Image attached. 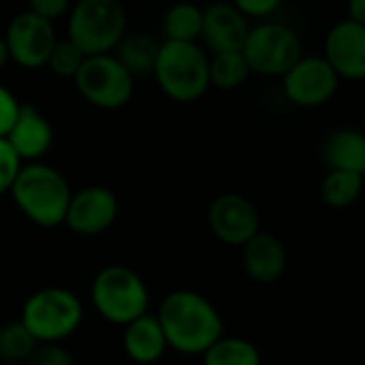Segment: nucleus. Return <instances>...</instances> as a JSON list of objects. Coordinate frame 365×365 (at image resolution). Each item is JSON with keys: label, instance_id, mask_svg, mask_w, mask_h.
Masks as SVG:
<instances>
[{"label": "nucleus", "instance_id": "obj_1", "mask_svg": "<svg viewBox=\"0 0 365 365\" xmlns=\"http://www.w3.org/2000/svg\"><path fill=\"white\" fill-rule=\"evenodd\" d=\"M170 348L182 354H205L224 333V320L215 305L192 290L170 292L157 312Z\"/></svg>", "mask_w": 365, "mask_h": 365}, {"label": "nucleus", "instance_id": "obj_2", "mask_svg": "<svg viewBox=\"0 0 365 365\" xmlns=\"http://www.w3.org/2000/svg\"><path fill=\"white\" fill-rule=\"evenodd\" d=\"M11 196L18 209L37 226L54 228L65 224V215L71 202V187L65 176L46 163L22 165L16 182L11 185Z\"/></svg>", "mask_w": 365, "mask_h": 365}, {"label": "nucleus", "instance_id": "obj_3", "mask_svg": "<svg viewBox=\"0 0 365 365\" xmlns=\"http://www.w3.org/2000/svg\"><path fill=\"white\" fill-rule=\"evenodd\" d=\"M127 35V9L120 0H76L67 16V39L84 56L114 54Z\"/></svg>", "mask_w": 365, "mask_h": 365}, {"label": "nucleus", "instance_id": "obj_4", "mask_svg": "<svg viewBox=\"0 0 365 365\" xmlns=\"http://www.w3.org/2000/svg\"><path fill=\"white\" fill-rule=\"evenodd\" d=\"M153 76L161 93L178 103H192L207 95L209 54L198 43L161 41Z\"/></svg>", "mask_w": 365, "mask_h": 365}, {"label": "nucleus", "instance_id": "obj_5", "mask_svg": "<svg viewBox=\"0 0 365 365\" xmlns=\"http://www.w3.org/2000/svg\"><path fill=\"white\" fill-rule=\"evenodd\" d=\"M91 299L101 318L112 324H129L148 314V290L142 277L120 264L106 267L97 273Z\"/></svg>", "mask_w": 365, "mask_h": 365}, {"label": "nucleus", "instance_id": "obj_6", "mask_svg": "<svg viewBox=\"0 0 365 365\" xmlns=\"http://www.w3.org/2000/svg\"><path fill=\"white\" fill-rule=\"evenodd\" d=\"M82 303L67 288H43L29 297L20 322L39 344H58L82 322Z\"/></svg>", "mask_w": 365, "mask_h": 365}, {"label": "nucleus", "instance_id": "obj_7", "mask_svg": "<svg viewBox=\"0 0 365 365\" xmlns=\"http://www.w3.org/2000/svg\"><path fill=\"white\" fill-rule=\"evenodd\" d=\"M133 76L114 54L86 56L73 78L78 93L99 110H118L133 97Z\"/></svg>", "mask_w": 365, "mask_h": 365}, {"label": "nucleus", "instance_id": "obj_8", "mask_svg": "<svg viewBox=\"0 0 365 365\" xmlns=\"http://www.w3.org/2000/svg\"><path fill=\"white\" fill-rule=\"evenodd\" d=\"M241 54L250 71L260 76H284L301 58V41L286 26L260 24L250 29Z\"/></svg>", "mask_w": 365, "mask_h": 365}, {"label": "nucleus", "instance_id": "obj_9", "mask_svg": "<svg viewBox=\"0 0 365 365\" xmlns=\"http://www.w3.org/2000/svg\"><path fill=\"white\" fill-rule=\"evenodd\" d=\"M56 31L52 22L37 18L31 11L18 14L5 33V43L9 56L16 65L24 69H41L48 65V58L56 46Z\"/></svg>", "mask_w": 365, "mask_h": 365}, {"label": "nucleus", "instance_id": "obj_10", "mask_svg": "<svg viewBox=\"0 0 365 365\" xmlns=\"http://www.w3.org/2000/svg\"><path fill=\"white\" fill-rule=\"evenodd\" d=\"M282 78L286 97L301 108L322 106L337 91V73L320 56H301Z\"/></svg>", "mask_w": 365, "mask_h": 365}, {"label": "nucleus", "instance_id": "obj_11", "mask_svg": "<svg viewBox=\"0 0 365 365\" xmlns=\"http://www.w3.org/2000/svg\"><path fill=\"white\" fill-rule=\"evenodd\" d=\"M211 232L226 245L243 247L260 232V217L256 207L241 194H222L209 209Z\"/></svg>", "mask_w": 365, "mask_h": 365}, {"label": "nucleus", "instance_id": "obj_12", "mask_svg": "<svg viewBox=\"0 0 365 365\" xmlns=\"http://www.w3.org/2000/svg\"><path fill=\"white\" fill-rule=\"evenodd\" d=\"M118 215L116 196L101 185H91L71 196L65 224L71 232L82 237H95L106 232Z\"/></svg>", "mask_w": 365, "mask_h": 365}, {"label": "nucleus", "instance_id": "obj_13", "mask_svg": "<svg viewBox=\"0 0 365 365\" xmlns=\"http://www.w3.org/2000/svg\"><path fill=\"white\" fill-rule=\"evenodd\" d=\"M247 35V18L232 3H213L207 9H202L200 39L205 41L211 54L241 52Z\"/></svg>", "mask_w": 365, "mask_h": 365}, {"label": "nucleus", "instance_id": "obj_14", "mask_svg": "<svg viewBox=\"0 0 365 365\" xmlns=\"http://www.w3.org/2000/svg\"><path fill=\"white\" fill-rule=\"evenodd\" d=\"M324 61L333 67L337 78H365V26L346 20L331 29L324 43Z\"/></svg>", "mask_w": 365, "mask_h": 365}, {"label": "nucleus", "instance_id": "obj_15", "mask_svg": "<svg viewBox=\"0 0 365 365\" xmlns=\"http://www.w3.org/2000/svg\"><path fill=\"white\" fill-rule=\"evenodd\" d=\"M7 142L20 159L35 161L50 150L54 142V129L35 106H22L11 131L7 133Z\"/></svg>", "mask_w": 365, "mask_h": 365}, {"label": "nucleus", "instance_id": "obj_16", "mask_svg": "<svg viewBox=\"0 0 365 365\" xmlns=\"http://www.w3.org/2000/svg\"><path fill=\"white\" fill-rule=\"evenodd\" d=\"M288 267V254L273 235L258 232L243 245V269L258 284L277 282Z\"/></svg>", "mask_w": 365, "mask_h": 365}, {"label": "nucleus", "instance_id": "obj_17", "mask_svg": "<svg viewBox=\"0 0 365 365\" xmlns=\"http://www.w3.org/2000/svg\"><path fill=\"white\" fill-rule=\"evenodd\" d=\"M123 348H125L127 356L140 365H148V363H155L157 359H161V354L168 348V341H165V335H163V329H161L157 316L144 314V316L131 320L129 324H125Z\"/></svg>", "mask_w": 365, "mask_h": 365}, {"label": "nucleus", "instance_id": "obj_18", "mask_svg": "<svg viewBox=\"0 0 365 365\" xmlns=\"http://www.w3.org/2000/svg\"><path fill=\"white\" fill-rule=\"evenodd\" d=\"M329 170L354 172L365 176V133L356 129L333 131L322 148Z\"/></svg>", "mask_w": 365, "mask_h": 365}, {"label": "nucleus", "instance_id": "obj_19", "mask_svg": "<svg viewBox=\"0 0 365 365\" xmlns=\"http://www.w3.org/2000/svg\"><path fill=\"white\" fill-rule=\"evenodd\" d=\"M159 41L146 33L125 35V39L114 50V56L123 63V67L135 76H153L155 61L159 54Z\"/></svg>", "mask_w": 365, "mask_h": 365}, {"label": "nucleus", "instance_id": "obj_20", "mask_svg": "<svg viewBox=\"0 0 365 365\" xmlns=\"http://www.w3.org/2000/svg\"><path fill=\"white\" fill-rule=\"evenodd\" d=\"M202 31V9L194 3L178 0L172 3L163 16V35L165 41L178 43H198Z\"/></svg>", "mask_w": 365, "mask_h": 365}, {"label": "nucleus", "instance_id": "obj_21", "mask_svg": "<svg viewBox=\"0 0 365 365\" xmlns=\"http://www.w3.org/2000/svg\"><path fill=\"white\" fill-rule=\"evenodd\" d=\"M363 192V176L354 172L329 170L320 182V198L331 209H346L359 200Z\"/></svg>", "mask_w": 365, "mask_h": 365}, {"label": "nucleus", "instance_id": "obj_22", "mask_svg": "<svg viewBox=\"0 0 365 365\" xmlns=\"http://www.w3.org/2000/svg\"><path fill=\"white\" fill-rule=\"evenodd\" d=\"M205 365H260V352L243 337L222 335L205 352Z\"/></svg>", "mask_w": 365, "mask_h": 365}, {"label": "nucleus", "instance_id": "obj_23", "mask_svg": "<svg viewBox=\"0 0 365 365\" xmlns=\"http://www.w3.org/2000/svg\"><path fill=\"white\" fill-rule=\"evenodd\" d=\"M250 73L252 71L241 52H224V54L209 56L211 86H217L222 91H235L247 80Z\"/></svg>", "mask_w": 365, "mask_h": 365}, {"label": "nucleus", "instance_id": "obj_24", "mask_svg": "<svg viewBox=\"0 0 365 365\" xmlns=\"http://www.w3.org/2000/svg\"><path fill=\"white\" fill-rule=\"evenodd\" d=\"M37 346L39 341L29 333V329L20 320L0 327V361L5 363L29 361Z\"/></svg>", "mask_w": 365, "mask_h": 365}, {"label": "nucleus", "instance_id": "obj_25", "mask_svg": "<svg viewBox=\"0 0 365 365\" xmlns=\"http://www.w3.org/2000/svg\"><path fill=\"white\" fill-rule=\"evenodd\" d=\"M84 54L69 41V39H63V41H56L50 58H48V65L50 71L58 78H67V80H73L84 63Z\"/></svg>", "mask_w": 365, "mask_h": 365}, {"label": "nucleus", "instance_id": "obj_26", "mask_svg": "<svg viewBox=\"0 0 365 365\" xmlns=\"http://www.w3.org/2000/svg\"><path fill=\"white\" fill-rule=\"evenodd\" d=\"M22 170V159L11 148L7 138H0V194L11 192L18 174Z\"/></svg>", "mask_w": 365, "mask_h": 365}, {"label": "nucleus", "instance_id": "obj_27", "mask_svg": "<svg viewBox=\"0 0 365 365\" xmlns=\"http://www.w3.org/2000/svg\"><path fill=\"white\" fill-rule=\"evenodd\" d=\"M26 363L29 365H73V356L61 344H39Z\"/></svg>", "mask_w": 365, "mask_h": 365}, {"label": "nucleus", "instance_id": "obj_28", "mask_svg": "<svg viewBox=\"0 0 365 365\" xmlns=\"http://www.w3.org/2000/svg\"><path fill=\"white\" fill-rule=\"evenodd\" d=\"M26 11H31L37 18L54 24L56 20L69 16L71 0H29V9Z\"/></svg>", "mask_w": 365, "mask_h": 365}, {"label": "nucleus", "instance_id": "obj_29", "mask_svg": "<svg viewBox=\"0 0 365 365\" xmlns=\"http://www.w3.org/2000/svg\"><path fill=\"white\" fill-rule=\"evenodd\" d=\"M20 108L22 103L16 99V95L7 86L0 84V138H7L20 114Z\"/></svg>", "mask_w": 365, "mask_h": 365}, {"label": "nucleus", "instance_id": "obj_30", "mask_svg": "<svg viewBox=\"0 0 365 365\" xmlns=\"http://www.w3.org/2000/svg\"><path fill=\"white\" fill-rule=\"evenodd\" d=\"M232 5L245 18H267L282 5V0H232Z\"/></svg>", "mask_w": 365, "mask_h": 365}, {"label": "nucleus", "instance_id": "obj_31", "mask_svg": "<svg viewBox=\"0 0 365 365\" xmlns=\"http://www.w3.org/2000/svg\"><path fill=\"white\" fill-rule=\"evenodd\" d=\"M348 14L352 22L365 26V0H348Z\"/></svg>", "mask_w": 365, "mask_h": 365}, {"label": "nucleus", "instance_id": "obj_32", "mask_svg": "<svg viewBox=\"0 0 365 365\" xmlns=\"http://www.w3.org/2000/svg\"><path fill=\"white\" fill-rule=\"evenodd\" d=\"M9 61H11L9 48H7V43H5V37H0V69H5Z\"/></svg>", "mask_w": 365, "mask_h": 365}, {"label": "nucleus", "instance_id": "obj_33", "mask_svg": "<svg viewBox=\"0 0 365 365\" xmlns=\"http://www.w3.org/2000/svg\"><path fill=\"white\" fill-rule=\"evenodd\" d=\"M363 133H365V110H363Z\"/></svg>", "mask_w": 365, "mask_h": 365}, {"label": "nucleus", "instance_id": "obj_34", "mask_svg": "<svg viewBox=\"0 0 365 365\" xmlns=\"http://www.w3.org/2000/svg\"><path fill=\"white\" fill-rule=\"evenodd\" d=\"M159 3H168V0H159ZM174 3H176V0H174Z\"/></svg>", "mask_w": 365, "mask_h": 365}]
</instances>
